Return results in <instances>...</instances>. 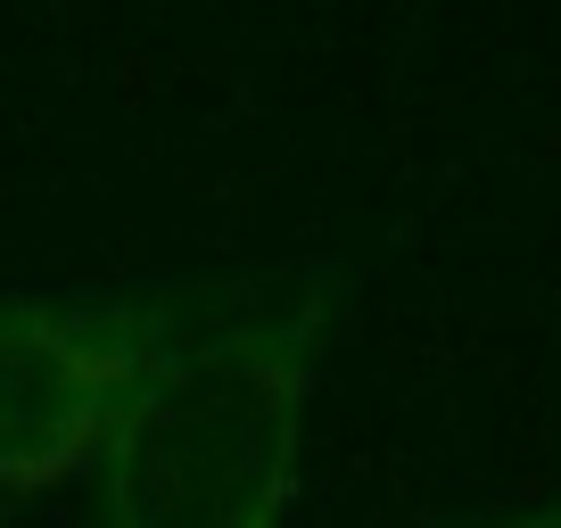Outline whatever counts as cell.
Instances as JSON below:
<instances>
[{"label":"cell","mask_w":561,"mask_h":528,"mask_svg":"<svg viewBox=\"0 0 561 528\" xmlns=\"http://www.w3.org/2000/svg\"><path fill=\"white\" fill-rule=\"evenodd\" d=\"M438 528H561V504H545V512H504V520H438Z\"/></svg>","instance_id":"obj_3"},{"label":"cell","mask_w":561,"mask_h":528,"mask_svg":"<svg viewBox=\"0 0 561 528\" xmlns=\"http://www.w3.org/2000/svg\"><path fill=\"white\" fill-rule=\"evenodd\" d=\"M331 282L306 273L256 314L174 331L100 446L107 528H280L306 446Z\"/></svg>","instance_id":"obj_1"},{"label":"cell","mask_w":561,"mask_h":528,"mask_svg":"<svg viewBox=\"0 0 561 528\" xmlns=\"http://www.w3.org/2000/svg\"><path fill=\"white\" fill-rule=\"evenodd\" d=\"M165 338L174 322L149 306L0 298V487H50L83 462L100 471L107 429Z\"/></svg>","instance_id":"obj_2"}]
</instances>
